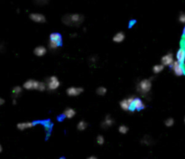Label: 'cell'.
Segmentation results:
<instances>
[{"mask_svg": "<svg viewBox=\"0 0 185 159\" xmlns=\"http://www.w3.org/2000/svg\"><path fill=\"white\" fill-rule=\"evenodd\" d=\"M179 21H180L181 23H184L185 24V13H181V14H180Z\"/></svg>", "mask_w": 185, "mask_h": 159, "instance_id": "4316f807", "label": "cell"}, {"mask_svg": "<svg viewBox=\"0 0 185 159\" xmlns=\"http://www.w3.org/2000/svg\"><path fill=\"white\" fill-rule=\"evenodd\" d=\"M114 124V119L110 117V116H107L104 119V121L101 123V127L103 129H108L110 127H112Z\"/></svg>", "mask_w": 185, "mask_h": 159, "instance_id": "4fadbf2b", "label": "cell"}, {"mask_svg": "<svg viewBox=\"0 0 185 159\" xmlns=\"http://www.w3.org/2000/svg\"><path fill=\"white\" fill-rule=\"evenodd\" d=\"M151 89H152V81H151V80H149V79L142 80L141 81H139V83H138L137 86H136L137 91H138L143 97H146V96L151 91Z\"/></svg>", "mask_w": 185, "mask_h": 159, "instance_id": "7a4b0ae2", "label": "cell"}, {"mask_svg": "<svg viewBox=\"0 0 185 159\" xmlns=\"http://www.w3.org/2000/svg\"><path fill=\"white\" fill-rule=\"evenodd\" d=\"M62 115H63V117H65L67 119H72L76 115V111L72 108H66L64 110Z\"/></svg>", "mask_w": 185, "mask_h": 159, "instance_id": "5bb4252c", "label": "cell"}, {"mask_svg": "<svg viewBox=\"0 0 185 159\" xmlns=\"http://www.w3.org/2000/svg\"><path fill=\"white\" fill-rule=\"evenodd\" d=\"M22 92V88L20 86H15L13 88V91H12V93L15 96H18L20 93Z\"/></svg>", "mask_w": 185, "mask_h": 159, "instance_id": "cb8c5ba5", "label": "cell"}, {"mask_svg": "<svg viewBox=\"0 0 185 159\" xmlns=\"http://www.w3.org/2000/svg\"><path fill=\"white\" fill-rule=\"evenodd\" d=\"M46 52H47V49H46L44 46H42V45L37 46V47L34 48V50H33V53H34V55L39 56V57L45 55Z\"/></svg>", "mask_w": 185, "mask_h": 159, "instance_id": "7c38bea8", "label": "cell"}, {"mask_svg": "<svg viewBox=\"0 0 185 159\" xmlns=\"http://www.w3.org/2000/svg\"><path fill=\"white\" fill-rule=\"evenodd\" d=\"M83 88L81 87H70L67 89L66 92L69 96L71 97H76L80 94H81L83 92Z\"/></svg>", "mask_w": 185, "mask_h": 159, "instance_id": "30bf717a", "label": "cell"}, {"mask_svg": "<svg viewBox=\"0 0 185 159\" xmlns=\"http://www.w3.org/2000/svg\"><path fill=\"white\" fill-rule=\"evenodd\" d=\"M161 62L165 66H172L173 63L174 62V55L172 52H169L165 55H164L161 59Z\"/></svg>", "mask_w": 185, "mask_h": 159, "instance_id": "9c48e42d", "label": "cell"}, {"mask_svg": "<svg viewBox=\"0 0 185 159\" xmlns=\"http://www.w3.org/2000/svg\"><path fill=\"white\" fill-rule=\"evenodd\" d=\"M84 15L81 14H66L61 17V22L68 26L78 27L84 22Z\"/></svg>", "mask_w": 185, "mask_h": 159, "instance_id": "6da1fadb", "label": "cell"}, {"mask_svg": "<svg viewBox=\"0 0 185 159\" xmlns=\"http://www.w3.org/2000/svg\"><path fill=\"white\" fill-rule=\"evenodd\" d=\"M128 130H129V129H128V127H127L126 125H121L119 128H118V131H119V133L120 134H127V132H128Z\"/></svg>", "mask_w": 185, "mask_h": 159, "instance_id": "44dd1931", "label": "cell"}, {"mask_svg": "<svg viewBox=\"0 0 185 159\" xmlns=\"http://www.w3.org/2000/svg\"><path fill=\"white\" fill-rule=\"evenodd\" d=\"M183 37L185 38V26L184 28H183Z\"/></svg>", "mask_w": 185, "mask_h": 159, "instance_id": "4dcf8cb0", "label": "cell"}, {"mask_svg": "<svg viewBox=\"0 0 185 159\" xmlns=\"http://www.w3.org/2000/svg\"><path fill=\"white\" fill-rule=\"evenodd\" d=\"M29 18L35 22V23H40V24H43L46 22V18L45 16L42 14H40V13H32L29 14Z\"/></svg>", "mask_w": 185, "mask_h": 159, "instance_id": "52a82bcc", "label": "cell"}, {"mask_svg": "<svg viewBox=\"0 0 185 159\" xmlns=\"http://www.w3.org/2000/svg\"><path fill=\"white\" fill-rule=\"evenodd\" d=\"M60 159H65V158H64V157H61V158H60Z\"/></svg>", "mask_w": 185, "mask_h": 159, "instance_id": "d6a6232c", "label": "cell"}, {"mask_svg": "<svg viewBox=\"0 0 185 159\" xmlns=\"http://www.w3.org/2000/svg\"><path fill=\"white\" fill-rule=\"evenodd\" d=\"M87 159H98L96 157H94V156H91V157H88Z\"/></svg>", "mask_w": 185, "mask_h": 159, "instance_id": "f546056e", "label": "cell"}, {"mask_svg": "<svg viewBox=\"0 0 185 159\" xmlns=\"http://www.w3.org/2000/svg\"><path fill=\"white\" fill-rule=\"evenodd\" d=\"M184 123H185V116H184Z\"/></svg>", "mask_w": 185, "mask_h": 159, "instance_id": "836d02e7", "label": "cell"}, {"mask_svg": "<svg viewBox=\"0 0 185 159\" xmlns=\"http://www.w3.org/2000/svg\"><path fill=\"white\" fill-rule=\"evenodd\" d=\"M152 142H153V140H152V138H151L149 136H146V137L142 139V143L145 144V145H147V146L151 145Z\"/></svg>", "mask_w": 185, "mask_h": 159, "instance_id": "603a6c76", "label": "cell"}, {"mask_svg": "<svg viewBox=\"0 0 185 159\" xmlns=\"http://www.w3.org/2000/svg\"><path fill=\"white\" fill-rule=\"evenodd\" d=\"M165 69V65L163 64H156L153 67V72L155 73V74H158L160 73L161 72H163V70Z\"/></svg>", "mask_w": 185, "mask_h": 159, "instance_id": "ac0fdd59", "label": "cell"}, {"mask_svg": "<svg viewBox=\"0 0 185 159\" xmlns=\"http://www.w3.org/2000/svg\"><path fill=\"white\" fill-rule=\"evenodd\" d=\"M97 143L99 144V145H103L104 143H105V138H104V137L103 136H101V135H99L98 137H97Z\"/></svg>", "mask_w": 185, "mask_h": 159, "instance_id": "484cf974", "label": "cell"}, {"mask_svg": "<svg viewBox=\"0 0 185 159\" xmlns=\"http://www.w3.org/2000/svg\"><path fill=\"white\" fill-rule=\"evenodd\" d=\"M172 69L174 72V74L176 76H183L184 75L185 70L183 66V64L181 62H179L178 61H174V62L172 65Z\"/></svg>", "mask_w": 185, "mask_h": 159, "instance_id": "277c9868", "label": "cell"}, {"mask_svg": "<svg viewBox=\"0 0 185 159\" xmlns=\"http://www.w3.org/2000/svg\"><path fill=\"white\" fill-rule=\"evenodd\" d=\"M39 84H40V81H38L28 80L24 83L23 87H24V89L28 90V91H32V90H37L38 91Z\"/></svg>", "mask_w": 185, "mask_h": 159, "instance_id": "8992f818", "label": "cell"}, {"mask_svg": "<svg viewBox=\"0 0 185 159\" xmlns=\"http://www.w3.org/2000/svg\"><path fill=\"white\" fill-rule=\"evenodd\" d=\"M50 40L57 42L59 43H61V35L58 33H52L50 34Z\"/></svg>", "mask_w": 185, "mask_h": 159, "instance_id": "e0dca14e", "label": "cell"}, {"mask_svg": "<svg viewBox=\"0 0 185 159\" xmlns=\"http://www.w3.org/2000/svg\"><path fill=\"white\" fill-rule=\"evenodd\" d=\"M60 44H61V43H57V42H54V41H51V40H50V42H49V47H50L51 49H52V50L57 49V48L60 46Z\"/></svg>", "mask_w": 185, "mask_h": 159, "instance_id": "7402d4cb", "label": "cell"}, {"mask_svg": "<svg viewBox=\"0 0 185 159\" xmlns=\"http://www.w3.org/2000/svg\"><path fill=\"white\" fill-rule=\"evenodd\" d=\"M5 103V100L4 99H0V105H3Z\"/></svg>", "mask_w": 185, "mask_h": 159, "instance_id": "f1b7e54d", "label": "cell"}, {"mask_svg": "<svg viewBox=\"0 0 185 159\" xmlns=\"http://www.w3.org/2000/svg\"><path fill=\"white\" fill-rule=\"evenodd\" d=\"M125 37H126V35H125V33H124L123 32H118V33H116V34L114 35L113 41H114L115 43H122V42L125 40Z\"/></svg>", "mask_w": 185, "mask_h": 159, "instance_id": "2e32d148", "label": "cell"}, {"mask_svg": "<svg viewBox=\"0 0 185 159\" xmlns=\"http://www.w3.org/2000/svg\"><path fill=\"white\" fill-rule=\"evenodd\" d=\"M87 127H88V124H87V122H85L84 120L80 121V122L78 123V125H77V129H78V130H80V131L85 130V129H87Z\"/></svg>", "mask_w": 185, "mask_h": 159, "instance_id": "d6986e66", "label": "cell"}, {"mask_svg": "<svg viewBox=\"0 0 185 159\" xmlns=\"http://www.w3.org/2000/svg\"><path fill=\"white\" fill-rule=\"evenodd\" d=\"M13 104H16V100H13Z\"/></svg>", "mask_w": 185, "mask_h": 159, "instance_id": "1f68e13d", "label": "cell"}, {"mask_svg": "<svg viewBox=\"0 0 185 159\" xmlns=\"http://www.w3.org/2000/svg\"><path fill=\"white\" fill-rule=\"evenodd\" d=\"M176 59L179 62L183 63L185 61V49L184 48H180L177 52H176Z\"/></svg>", "mask_w": 185, "mask_h": 159, "instance_id": "9a60e30c", "label": "cell"}, {"mask_svg": "<svg viewBox=\"0 0 185 159\" xmlns=\"http://www.w3.org/2000/svg\"><path fill=\"white\" fill-rule=\"evenodd\" d=\"M46 86H47V89L49 91H55L57 90L60 85H61V82L59 81V79L56 77V76H51L49 77L47 80H46Z\"/></svg>", "mask_w": 185, "mask_h": 159, "instance_id": "3957f363", "label": "cell"}, {"mask_svg": "<svg viewBox=\"0 0 185 159\" xmlns=\"http://www.w3.org/2000/svg\"><path fill=\"white\" fill-rule=\"evenodd\" d=\"M96 92H97V94L99 95V96H104V95L107 93V89H106L105 87L101 86V87H99V88L96 90Z\"/></svg>", "mask_w": 185, "mask_h": 159, "instance_id": "ffe728a7", "label": "cell"}, {"mask_svg": "<svg viewBox=\"0 0 185 159\" xmlns=\"http://www.w3.org/2000/svg\"><path fill=\"white\" fill-rule=\"evenodd\" d=\"M174 124V119L173 118H169V119H167L165 121V125L166 127H168V128L173 127Z\"/></svg>", "mask_w": 185, "mask_h": 159, "instance_id": "d4e9b609", "label": "cell"}, {"mask_svg": "<svg viewBox=\"0 0 185 159\" xmlns=\"http://www.w3.org/2000/svg\"><path fill=\"white\" fill-rule=\"evenodd\" d=\"M134 100H135V97H129V98H127V99H125V100H121L120 103H119L120 108H121L123 110H126V111L131 110V108H132V104H133Z\"/></svg>", "mask_w": 185, "mask_h": 159, "instance_id": "5b68a950", "label": "cell"}, {"mask_svg": "<svg viewBox=\"0 0 185 159\" xmlns=\"http://www.w3.org/2000/svg\"><path fill=\"white\" fill-rule=\"evenodd\" d=\"M146 108L145 103L143 102V100L140 98H135L133 104H132V108H131V111H135V110H142Z\"/></svg>", "mask_w": 185, "mask_h": 159, "instance_id": "ba28073f", "label": "cell"}, {"mask_svg": "<svg viewBox=\"0 0 185 159\" xmlns=\"http://www.w3.org/2000/svg\"><path fill=\"white\" fill-rule=\"evenodd\" d=\"M36 1V4L38 5H44L48 2V0H35Z\"/></svg>", "mask_w": 185, "mask_h": 159, "instance_id": "83f0119b", "label": "cell"}, {"mask_svg": "<svg viewBox=\"0 0 185 159\" xmlns=\"http://www.w3.org/2000/svg\"><path fill=\"white\" fill-rule=\"evenodd\" d=\"M36 125L35 122H20L16 125L17 129L19 130H24V129H31V128H33L34 126Z\"/></svg>", "mask_w": 185, "mask_h": 159, "instance_id": "8fae6325", "label": "cell"}]
</instances>
